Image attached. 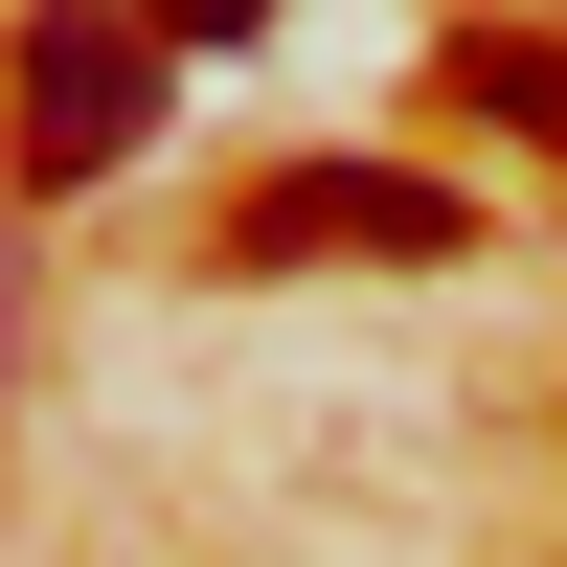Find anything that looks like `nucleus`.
<instances>
[{
    "mask_svg": "<svg viewBox=\"0 0 567 567\" xmlns=\"http://www.w3.org/2000/svg\"><path fill=\"white\" fill-rule=\"evenodd\" d=\"M136 23H159V45H250L272 0H136Z\"/></svg>",
    "mask_w": 567,
    "mask_h": 567,
    "instance_id": "obj_5",
    "label": "nucleus"
},
{
    "mask_svg": "<svg viewBox=\"0 0 567 567\" xmlns=\"http://www.w3.org/2000/svg\"><path fill=\"white\" fill-rule=\"evenodd\" d=\"M136 136H159V23L136 0H23V45H0V205L136 182Z\"/></svg>",
    "mask_w": 567,
    "mask_h": 567,
    "instance_id": "obj_1",
    "label": "nucleus"
},
{
    "mask_svg": "<svg viewBox=\"0 0 567 567\" xmlns=\"http://www.w3.org/2000/svg\"><path fill=\"white\" fill-rule=\"evenodd\" d=\"M454 91H477L499 136H545V159H567V45H545V23H477V45H454Z\"/></svg>",
    "mask_w": 567,
    "mask_h": 567,
    "instance_id": "obj_3",
    "label": "nucleus"
},
{
    "mask_svg": "<svg viewBox=\"0 0 567 567\" xmlns=\"http://www.w3.org/2000/svg\"><path fill=\"white\" fill-rule=\"evenodd\" d=\"M454 182H409V159H272L250 205H227V272H318V250H454Z\"/></svg>",
    "mask_w": 567,
    "mask_h": 567,
    "instance_id": "obj_2",
    "label": "nucleus"
},
{
    "mask_svg": "<svg viewBox=\"0 0 567 567\" xmlns=\"http://www.w3.org/2000/svg\"><path fill=\"white\" fill-rule=\"evenodd\" d=\"M23 341H45V296H23V205H0V386H23Z\"/></svg>",
    "mask_w": 567,
    "mask_h": 567,
    "instance_id": "obj_4",
    "label": "nucleus"
}]
</instances>
